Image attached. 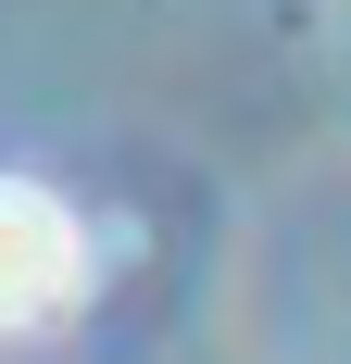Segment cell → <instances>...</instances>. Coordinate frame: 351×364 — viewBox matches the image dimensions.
<instances>
[{"mask_svg": "<svg viewBox=\"0 0 351 364\" xmlns=\"http://www.w3.org/2000/svg\"><path fill=\"white\" fill-rule=\"evenodd\" d=\"M75 277H88V252H75V214L50 201V188L0 176V327H38V314H63Z\"/></svg>", "mask_w": 351, "mask_h": 364, "instance_id": "obj_1", "label": "cell"}]
</instances>
